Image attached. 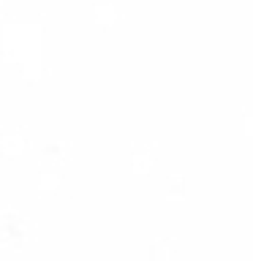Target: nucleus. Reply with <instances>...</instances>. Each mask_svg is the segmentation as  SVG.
I'll return each mask as SVG.
<instances>
[]
</instances>
